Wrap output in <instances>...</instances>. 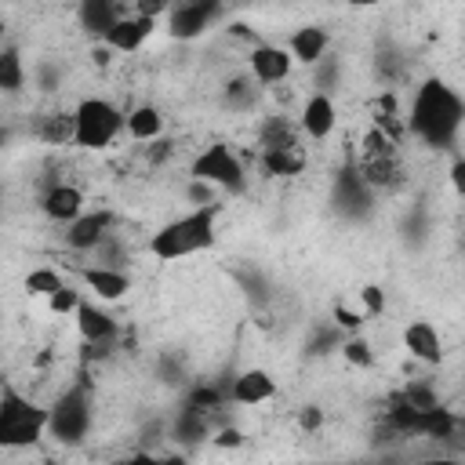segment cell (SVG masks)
<instances>
[{
    "label": "cell",
    "mask_w": 465,
    "mask_h": 465,
    "mask_svg": "<svg viewBox=\"0 0 465 465\" xmlns=\"http://www.w3.org/2000/svg\"><path fill=\"white\" fill-rule=\"evenodd\" d=\"M407 124L429 145H450L458 138V127H461V98L447 84L425 80L418 87V94H414Z\"/></svg>",
    "instance_id": "cell-1"
},
{
    "label": "cell",
    "mask_w": 465,
    "mask_h": 465,
    "mask_svg": "<svg viewBox=\"0 0 465 465\" xmlns=\"http://www.w3.org/2000/svg\"><path fill=\"white\" fill-rule=\"evenodd\" d=\"M334 124H338V109L331 102V94L316 91L305 105H302V131L312 138V142H323L334 134Z\"/></svg>",
    "instance_id": "cell-11"
},
{
    "label": "cell",
    "mask_w": 465,
    "mask_h": 465,
    "mask_svg": "<svg viewBox=\"0 0 465 465\" xmlns=\"http://www.w3.org/2000/svg\"><path fill=\"white\" fill-rule=\"evenodd\" d=\"M84 283L102 298V302H120L131 291V276L124 269H105V265H87Z\"/></svg>",
    "instance_id": "cell-15"
},
{
    "label": "cell",
    "mask_w": 465,
    "mask_h": 465,
    "mask_svg": "<svg viewBox=\"0 0 465 465\" xmlns=\"http://www.w3.org/2000/svg\"><path fill=\"white\" fill-rule=\"evenodd\" d=\"M291 76V54L287 47H276V44H258L251 51V80L262 87V84H283Z\"/></svg>",
    "instance_id": "cell-10"
},
{
    "label": "cell",
    "mask_w": 465,
    "mask_h": 465,
    "mask_svg": "<svg viewBox=\"0 0 465 465\" xmlns=\"http://www.w3.org/2000/svg\"><path fill=\"white\" fill-rule=\"evenodd\" d=\"M44 465H58V461H44Z\"/></svg>",
    "instance_id": "cell-39"
},
{
    "label": "cell",
    "mask_w": 465,
    "mask_h": 465,
    "mask_svg": "<svg viewBox=\"0 0 465 465\" xmlns=\"http://www.w3.org/2000/svg\"><path fill=\"white\" fill-rule=\"evenodd\" d=\"M258 142H262V153L265 149H291V145H298V131L287 116H269V120H262Z\"/></svg>",
    "instance_id": "cell-21"
},
{
    "label": "cell",
    "mask_w": 465,
    "mask_h": 465,
    "mask_svg": "<svg viewBox=\"0 0 465 465\" xmlns=\"http://www.w3.org/2000/svg\"><path fill=\"white\" fill-rule=\"evenodd\" d=\"M334 323H338L341 331H356L363 320H360V312H352V309H345V305H334Z\"/></svg>",
    "instance_id": "cell-30"
},
{
    "label": "cell",
    "mask_w": 465,
    "mask_h": 465,
    "mask_svg": "<svg viewBox=\"0 0 465 465\" xmlns=\"http://www.w3.org/2000/svg\"><path fill=\"white\" fill-rule=\"evenodd\" d=\"M40 138H44L47 145H65V142H73V113H51V116H44Z\"/></svg>",
    "instance_id": "cell-24"
},
{
    "label": "cell",
    "mask_w": 465,
    "mask_h": 465,
    "mask_svg": "<svg viewBox=\"0 0 465 465\" xmlns=\"http://www.w3.org/2000/svg\"><path fill=\"white\" fill-rule=\"evenodd\" d=\"M262 167L276 178H291V174H302L305 171V153L302 145H291V149H265L262 153Z\"/></svg>",
    "instance_id": "cell-20"
},
{
    "label": "cell",
    "mask_w": 465,
    "mask_h": 465,
    "mask_svg": "<svg viewBox=\"0 0 465 465\" xmlns=\"http://www.w3.org/2000/svg\"><path fill=\"white\" fill-rule=\"evenodd\" d=\"M87 429H91V396H87V385L76 381L47 407V432L58 443H80Z\"/></svg>",
    "instance_id": "cell-5"
},
{
    "label": "cell",
    "mask_w": 465,
    "mask_h": 465,
    "mask_svg": "<svg viewBox=\"0 0 465 465\" xmlns=\"http://www.w3.org/2000/svg\"><path fill=\"white\" fill-rule=\"evenodd\" d=\"M258 98V84L251 76H236L225 84V105L229 109H251Z\"/></svg>",
    "instance_id": "cell-25"
},
{
    "label": "cell",
    "mask_w": 465,
    "mask_h": 465,
    "mask_svg": "<svg viewBox=\"0 0 465 465\" xmlns=\"http://www.w3.org/2000/svg\"><path fill=\"white\" fill-rule=\"evenodd\" d=\"M44 432H47V407L33 403L29 396L7 385L0 392V447L22 450L33 447Z\"/></svg>",
    "instance_id": "cell-3"
},
{
    "label": "cell",
    "mask_w": 465,
    "mask_h": 465,
    "mask_svg": "<svg viewBox=\"0 0 465 465\" xmlns=\"http://www.w3.org/2000/svg\"><path fill=\"white\" fill-rule=\"evenodd\" d=\"M218 15H222V7L211 4V0H185V4L167 7V25H171V36H174V40H193V36H200Z\"/></svg>",
    "instance_id": "cell-7"
},
{
    "label": "cell",
    "mask_w": 465,
    "mask_h": 465,
    "mask_svg": "<svg viewBox=\"0 0 465 465\" xmlns=\"http://www.w3.org/2000/svg\"><path fill=\"white\" fill-rule=\"evenodd\" d=\"M22 87H25L22 51H18V47H4V51H0V91H4V94H18Z\"/></svg>",
    "instance_id": "cell-22"
},
{
    "label": "cell",
    "mask_w": 465,
    "mask_h": 465,
    "mask_svg": "<svg viewBox=\"0 0 465 465\" xmlns=\"http://www.w3.org/2000/svg\"><path fill=\"white\" fill-rule=\"evenodd\" d=\"M272 396H276V378L265 367H247L229 385V400L240 403V407H258V403H265Z\"/></svg>",
    "instance_id": "cell-9"
},
{
    "label": "cell",
    "mask_w": 465,
    "mask_h": 465,
    "mask_svg": "<svg viewBox=\"0 0 465 465\" xmlns=\"http://www.w3.org/2000/svg\"><path fill=\"white\" fill-rule=\"evenodd\" d=\"M222 400H225V396H222L218 389H211V385H207V389H203V385H196V389L189 392L185 407H196V411H203V414H207L211 407H222Z\"/></svg>",
    "instance_id": "cell-27"
},
{
    "label": "cell",
    "mask_w": 465,
    "mask_h": 465,
    "mask_svg": "<svg viewBox=\"0 0 465 465\" xmlns=\"http://www.w3.org/2000/svg\"><path fill=\"white\" fill-rule=\"evenodd\" d=\"M214 222H218V203L193 207L189 214H182V218L167 222L160 232H153L149 254L160 262H178L185 254H196L214 243Z\"/></svg>",
    "instance_id": "cell-2"
},
{
    "label": "cell",
    "mask_w": 465,
    "mask_h": 465,
    "mask_svg": "<svg viewBox=\"0 0 465 465\" xmlns=\"http://www.w3.org/2000/svg\"><path fill=\"white\" fill-rule=\"evenodd\" d=\"M189 200H193L196 207H207V203H214V193H211V185H203V182H189Z\"/></svg>",
    "instance_id": "cell-31"
},
{
    "label": "cell",
    "mask_w": 465,
    "mask_h": 465,
    "mask_svg": "<svg viewBox=\"0 0 465 465\" xmlns=\"http://www.w3.org/2000/svg\"><path fill=\"white\" fill-rule=\"evenodd\" d=\"M341 356H345L352 367H371V363H374V352H371V345H367L363 338H345V341H341Z\"/></svg>",
    "instance_id": "cell-26"
},
{
    "label": "cell",
    "mask_w": 465,
    "mask_h": 465,
    "mask_svg": "<svg viewBox=\"0 0 465 465\" xmlns=\"http://www.w3.org/2000/svg\"><path fill=\"white\" fill-rule=\"evenodd\" d=\"M421 465H458L454 458H436V461H421Z\"/></svg>",
    "instance_id": "cell-36"
},
{
    "label": "cell",
    "mask_w": 465,
    "mask_h": 465,
    "mask_svg": "<svg viewBox=\"0 0 465 465\" xmlns=\"http://www.w3.org/2000/svg\"><path fill=\"white\" fill-rule=\"evenodd\" d=\"M287 54H291V62L316 65L320 58H327V29H320V25H302V29H294Z\"/></svg>",
    "instance_id": "cell-16"
},
{
    "label": "cell",
    "mask_w": 465,
    "mask_h": 465,
    "mask_svg": "<svg viewBox=\"0 0 465 465\" xmlns=\"http://www.w3.org/2000/svg\"><path fill=\"white\" fill-rule=\"evenodd\" d=\"M109 225H113V211H87L76 222H69L65 229V247L69 251H98L109 240Z\"/></svg>",
    "instance_id": "cell-8"
},
{
    "label": "cell",
    "mask_w": 465,
    "mask_h": 465,
    "mask_svg": "<svg viewBox=\"0 0 465 465\" xmlns=\"http://www.w3.org/2000/svg\"><path fill=\"white\" fill-rule=\"evenodd\" d=\"M124 131H127L131 138H138V142H153V138H160V131H163V116H160L156 105H134V109L124 116Z\"/></svg>",
    "instance_id": "cell-18"
},
{
    "label": "cell",
    "mask_w": 465,
    "mask_h": 465,
    "mask_svg": "<svg viewBox=\"0 0 465 465\" xmlns=\"http://www.w3.org/2000/svg\"><path fill=\"white\" fill-rule=\"evenodd\" d=\"M403 345H407L411 356H418V360H425V363H440V360H443V338H440V331H436L429 320L407 323V327H403Z\"/></svg>",
    "instance_id": "cell-14"
},
{
    "label": "cell",
    "mask_w": 465,
    "mask_h": 465,
    "mask_svg": "<svg viewBox=\"0 0 465 465\" xmlns=\"http://www.w3.org/2000/svg\"><path fill=\"white\" fill-rule=\"evenodd\" d=\"M160 465H189V458L185 454H163Z\"/></svg>",
    "instance_id": "cell-35"
},
{
    "label": "cell",
    "mask_w": 465,
    "mask_h": 465,
    "mask_svg": "<svg viewBox=\"0 0 465 465\" xmlns=\"http://www.w3.org/2000/svg\"><path fill=\"white\" fill-rule=\"evenodd\" d=\"M211 443L214 447H240L243 443V432L240 429H222L218 436H211Z\"/></svg>",
    "instance_id": "cell-32"
},
{
    "label": "cell",
    "mask_w": 465,
    "mask_h": 465,
    "mask_svg": "<svg viewBox=\"0 0 465 465\" xmlns=\"http://www.w3.org/2000/svg\"><path fill=\"white\" fill-rule=\"evenodd\" d=\"M0 36H4V18H0Z\"/></svg>",
    "instance_id": "cell-37"
},
{
    "label": "cell",
    "mask_w": 465,
    "mask_h": 465,
    "mask_svg": "<svg viewBox=\"0 0 465 465\" xmlns=\"http://www.w3.org/2000/svg\"><path fill=\"white\" fill-rule=\"evenodd\" d=\"M149 33H153V18H142V15H124L102 40H105V47L109 51H124V54H131V51H138L145 40H149Z\"/></svg>",
    "instance_id": "cell-13"
},
{
    "label": "cell",
    "mask_w": 465,
    "mask_h": 465,
    "mask_svg": "<svg viewBox=\"0 0 465 465\" xmlns=\"http://www.w3.org/2000/svg\"><path fill=\"white\" fill-rule=\"evenodd\" d=\"M127 465H160V458H156V454H145V450H142V454L127 458Z\"/></svg>",
    "instance_id": "cell-34"
},
{
    "label": "cell",
    "mask_w": 465,
    "mask_h": 465,
    "mask_svg": "<svg viewBox=\"0 0 465 465\" xmlns=\"http://www.w3.org/2000/svg\"><path fill=\"white\" fill-rule=\"evenodd\" d=\"M193 182H203V185H222V189H243V163L240 156L225 145V142H214L207 145L196 160H193Z\"/></svg>",
    "instance_id": "cell-6"
},
{
    "label": "cell",
    "mask_w": 465,
    "mask_h": 465,
    "mask_svg": "<svg viewBox=\"0 0 465 465\" xmlns=\"http://www.w3.org/2000/svg\"><path fill=\"white\" fill-rule=\"evenodd\" d=\"M120 18H124V7H120V4H109V0H87V4L80 7L84 29H91V33H98V36H105Z\"/></svg>",
    "instance_id": "cell-19"
},
{
    "label": "cell",
    "mask_w": 465,
    "mask_h": 465,
    "mask_svg": "<svg viewBox=\"0 0 465 465\" xmlns=\"http://www.w3.org/2000/svg\"><path fill=\"white\" fill-rule=\"evenodd\" d=\"M124 131V113L105 98H84L73 109V145L80 149H109Z\"/></svg>",
    "instance_id": "cell-4"
},
{
    "label": "cell",
    "mask_w": 465,
    "mask_h": 465,
    "mask_svg": "<svg viewBox=\"0 0 465 465\" xmlns=\"http://www.w3.org/2000/svg\"><path fill=\"white\" fill-rule=\"evenodd\" d=\"M298 421H302V429H309V432H312V429H320V425H323V411H320V407H305V411L298 414Z\"/></svg>",
    "instance_id": "cell-33"
},
{
    "label": "cell",
    "mask_w": 465,
    "mask_h": 465,
    "mask_svg": "<svg viewBox=\"0 0 465 465\" xmlns=\"http://www.w3.org/2000/svg\"><path fill=\"white\" fill-rule=\"evenodd\" d=\"M40 211L51 218V222H76L84 214V193L69 182H54L44 200H40Z\"/></svg>",
    "instance_id": "cell-12"
},
{
    "label": "cell",
    "mask_w": 465,
    "mask_h": 465,
    "mask_svg": "<svg viewBox=\"0 0 465 465\" xmlns=\"http://www.w3.org/2000/svg\"><path fill=\"white\" fill-rule=\"evenodd\" d=\"M0 145H4V131H0Z\"/></svg>",
    "instance_id": "cell-38"
},
{
    "label": "cell",
    "mask_w": 465,
    "mask_h": 465,
    "mask_svg": "<svg viewBox=\"0 0 465 465\" xmlns=\"http://www.w3.org/2000/svg\"><path fill=\"white\" fill-rule=\"evenodd\" d=\"M62 287H65V280H62V272L51 269V265H40V269H29V272H25V291L36 294V298H51V294H58Z\"/></svg>",
    "instance_id": "cell-23"
},
{
    "label": "cell",
    "mask_w": 465,
    "mask_h": 465,
    "mask_svg": "<svg viewBox=\"0 0 465 465\" xmlns=\"http://www.w3.org/2000/svg\"><path fill=\"white\" fill-rule=\"evenodd\" d=\"M360 302H363V312H371V316H381L385 312V291L378 283H367L360 291Z\"/></svg>",
    "instance_id": "cell-28"
},
{
    "label": "cell",
    "mask_w": 465,
    "mask_h": 465,
    "mask_svg": "<svg viewBox=\"0 0 465 465\" xmlns=\"http://www.w3.org/2000/svg\"><path fill=\"white\" fill-rule=\"evenodd\" d=\"M73 316H76V327H80V334H84L91 345H105V341L116 334V320H113L109 312H102L98 305H87V302H80V309H76Z\"/></svg>",
    "instance_id": "cell-17"
},
{
    "label": "cell",
    "mask_w": 465,
    "mask_h": 465,
    "mask_svg": "<svg viewBox=\"0 0 465 465\" xmlns=\"http://www.w3.org/2000/svg\"><path fill=\"white\" fill-rule=\"evenodd\" d=\"M47 305H51V312H58V316H62V312H76V309H80V294H76L73 287H62L58 294L47 298Z\"/></svg>",
    "instance_id": "cell-29"
}]
</instances>
